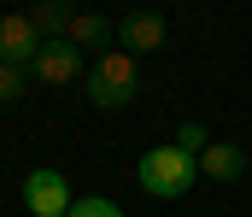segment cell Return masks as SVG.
<instances>
[{
	"label": "cell",
	"mask_w": 252,
	"mask_h": 217,
	"mask_svg": "<svg viewBox=\"0 0 252 217\" xmlns=\"http://www.w3.org/2000/svg\"><path fill=\"white\" fill-rule=\"evenodd\" d=\"M141 188L153 194V200H182L193 182H199V158L193 153H182L176 141H164V147H153V153H141Z\"/></svg>",
	"instance_id": "obj_1"
},
{
	"label": "cell",
	"mask_w": 252,
	"mask_h": 217,
	"mask_svg": "<svg viewBox=\"0 0 252 217\" xmlns=\"http://www.w3.org/2000/svg\"><path fill=\"white\" fill-rule=\"evenodd\" d=\"M82 88H88V100L100 112H124L129 100L141 94V71H135V59H129L124 47H112V53L94 59V71L82 76Z\"/></svg>",
	"instance_id": "obj_2"
},
{
	"label": "cell",
	"mask_w": 252,
	"mask_h": 217,
	"mask_svg": "<svg viewBox=\"0 0 252 217\" xmlns=\"http://www.w3.org/2000/svg\"><path fill=\"white\" fill-rule=\"evenodd\" d=\"M24 206L35 217H70L76 194H70V182H64L59 170H30L24 176Z\"/></svg>",
	"instance_id": "obj_3"
},
{
	"label": "cell",
	"mask_w": 252,
	"mask_h": 217,
	"mask_svg": "<svg viewBox=\"0 0 252 217\" xmlns=\"http://www.w3.org/2000/svg\"><path fill=\"white\" fill-rule=\"evenodd\" d=\"M41 47H47V35L24 18V12H12V18H0V65H35L41 59Z\"/></svg>",
	"instance_id": "obj_4"
},
{
	"label": "cell",
	"mask_w": 252,
	"mask_h": 217,
	"mask_svg": "<svg viewBox=\"0 0 252 217\" xmlns=\"http://www.w3.org/2000/svg\"><path fill=\"white\" fill-rule=\"evenodd\" d=\"M118 35H124V53H158L164 41H170V24L158 18V12H129L124 24H118Z\"/></svg>",
	"instance_id": "obj_5"
},
{
	"label": "cell",
	"mask_w": 252,
	"mask_h": 217,
	"mask_svg": "<svg viewBox=\"0 0 252 217\" xmlns=\"http://www.w3.org/2000/svg\"><path fill=\"white\" fill-rule=\"evenodd\" d=\"M30 71L41 76L47 88H64V82H76V76H82V53H76L70 41H47V47H41V59H35Z\"/></svg>",
	"instance_id": "obj_6"
},
{
	"label": "cell",
	"mask_w": 252,
	"mask_h": 217,
	"mask_svg": "<svg viewBox=\"0 0 252 217\" xmlns=\"http://www.w3.org/2000/svg\"><path fill=\"white\" fill-rule=\"evenodd\" d=\"M241 170H247V153L229 147V141H211L205 153H199V176H211V182H235Z\"/></svg>",
	"instance_id": "obj_7"
},
{
	"label": "cell",
	"mask_w": 252,
	"mask_h": 217,
	"mask_svg": "<svg viewBox=\"0 0 252 217\" xmlns=\"http://www.w3.org/2000/svg\"><path fill=\"white\" fill-rule=\"evenodd\" d=\"M64 41L82 53V47H106L112 41V24L100 18V12H70V30H64Z\"/></svg>",
	"instance_id": "obj_8"
},
{
	"label": "cell",
	"mask_w": 252,
	"mask_h": 217,
	"mask_svg": "<svg viewBox=\"0 0 252 217\" xmlns=\"http://www.w3.org/2000/svg\"><path fill=\"white\" fill-rule=\"evenodd\" d=\"M47 41H64V30H70V6H59V0H35L30 12H24Z\"/></svg>",
	"instance_id": "obj_9"
},
{
	"label": "cell",
	"mask_w": 252,
	"mask_h": 217,
	"mask_svg": "<svg viewBox=\"0 0 252 217\" xmlns=\"http://www.w3.org/2000/svg\"><path fill=\"white\" fill-rule=\"evenodd\" d=\"M24 88H30V71H18V65H0V106L24 100Z\"/></svg>",
	"instance_id": "obj_10"
},
{
	"label": "cell",
	"mask_w": 252,
	"mask_h": 217,
	"mask_svg": "<svg viewBox=\"0 0 252 217\" xmlns=\"http://www.w3.org/2000/svg\"><path fill=\"white\" fill-rule=\"evenodd\" d=\"M70 217H124V212H118L112 200H100V194H88V200H76V206H70Z\"/></svg>",
	"instance_id": "obj_11"
},
{
	"label": "cell",
	"mask_w": 252,
	"mask_h": 217,
	"mask_svg": "<svg viewBox=\"0 0 252 217\" xmlns=\"http://www.w3.org/2000/svg\"><path fill=\"white\" fill-rule=\"evenodd\" d=\"M176 147H182V153H193V158H199V153L211 147V135H205V124H182V135H176Z\"/></svg>",
	"instance_id": "obj_12"
}]
</instances>
